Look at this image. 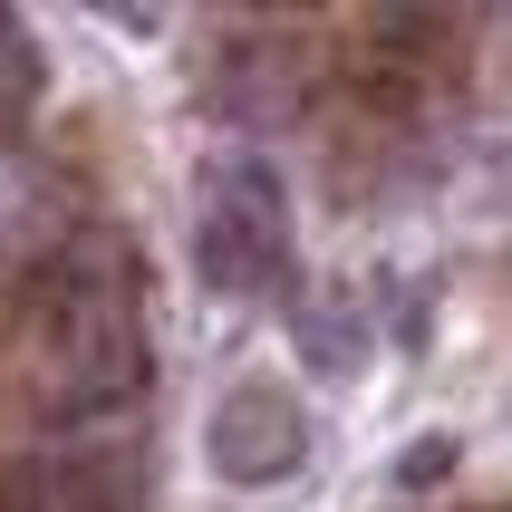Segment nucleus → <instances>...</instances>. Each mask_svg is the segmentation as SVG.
<instances>
[{"mask_svg":"<svg viewBox=\"0 0 512 512\" xmlns=\"http://www.w3.org/2000/svg\"><path fill=\"white\" fill-rule=\"evenodd\" d=\"M39 339H49V426L58 435H97L155 377V348H145V271L116 242L58 252V271L39 281Z\"/></svg>","mask_w":512,"mask_h":512,"instance_id":"1","label":"nucleus"},{"mask_svg":"<svg viewBox=\"0 0 512 512\" xmlns=\"http://www.w3.org/2000/svg\"><path fill=\"white\" fill-rule=\"evenodd\" d=\"M194 271L232 300H252L290 271V203H281V174L261 155H223L203 174V213H194Z\"/></svg>","mask_w":512,"mask_h":512,"instance_id":"2","label":"nucleus"},{"mask_svg":"<svg viewBox=\"0 0 512 512\" xmlns=\"http://www.w3.org/2000/svg\"><path fill=\"white\" fill-rule=\"evenodd\" d=\"M0 512H145V455L116 435H68L0 474Z\"/></svg>","mask_w":512,"mask_h":512,"instance_id":"3","label":"nucleus"},{"mask_svg":"<svg viewBox=\"0 0 512 512\" xmlns=\"http://www.w3.org/2000/svg\"><path fill=\"white\" fill-rule=\"evenodd\" d=\"M203 455H213V474L242 493L261 484H290L300 464H310V416L290 406V387H271V377H242L232 397H213V416H203Z\"/></svg>","mask_w":512,"mask_h":512,"instance_id":"4","label":"nucleus"},{"mask_svg":"<svg viewBox=\"0 0 512 512\" xmlns=\"http://www.w3.org/2000/svg\"><path fill=\"white\" fill-rule=\"evenodd\" d=\"M435 474H455V445H445V435H416L406 464H397V484H435Z\"/></svg>","mask_w":512,"mask_h":512,"instance_id":"5","label":"nucleus"},{"mask_svg":"<svg viewBox=\"0 0 512 512\" xmlns=\"http://www.w3.org/2000/svg\"><path fill=\"white\" fill-rule=\"evenodd\" d=\"M0 87L10 97H29V39H20V20L0 10Z\"/></svg>","mask_w":512,"mask_h":512,"instance_id":"6","label":"nucleus"}]
</instances>
